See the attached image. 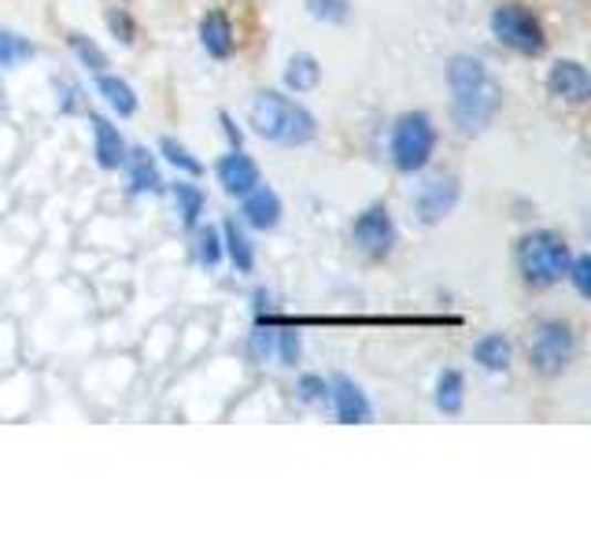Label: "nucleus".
<instances>
[{
  "label": "nucleus",
  "mask_w": 591,
  "mask_h": 554,
  "mask_svg": "<svg viewBox=\"0 0 591 554\" xmlns=\"http://www.w3.org/2000/svg\"><path fill=\"white\" fill-rule=\"evenodd\" d=\"M222 126H226V137H229V141H234V144H237V148H240V130L234 126V119H229V115H226V111H222Z\"/></svg>",
  "instance_id": "obj_32"
},
{
  "label": "nucleus",
  "mask_w": 591,
  "mask_h": 554,
  "mask_svg": "<svg viewBox=\"0 0 591 554\" xmlns=\"http://www.w3.org/2000/svg\"><path fill=\"white\" fill-rule=\"evenodd\" d=\"M196 259H200L204 266H215L218 259H222V237H218L215 226L196 229Z\"/></svg>",
  "instance_id": "obj_23"
},
{
  "label": "nucleus",
  "mask_w": 591,
  "mask_h": 554,
  "mask_svg": "<svg viewBox=\"0 0 591 554\" xmlns=\"http://www.w3.org/2000/svg\"><path fill=\"white\" fill-rule=\"evenodd\" d=\"M200 41L207 55H215V60H229L234 55V22H229L226 11H207V16L200 19Z\"/></svg>",
  "instance_id": "obj_13"
},
{
  "label": "nucleus",
  "mask_w": 591,
  "mask_h": 554,
  "mask_svg": "<svg viewBox=\"0 0 591 554\" xmlns=\"http://www.w3.org/2000/svg\"><path fill=\"white\" fill-rule=\"evenodd\" d=\"M245 218L256 229H273V226H278V222H281V199H278V193H273V188H267V185L251 188V193L245 196Z\"/></svg>",
  "instance_id": "obj_14"
},
{
  "label": "nucleus",
  "mask_w": 591,
  "mask_h": 554,
  "mask_svg": "<svg viewBox=\"0 0 591 554\" xmlns=\"http://www.w3.org/2000/svg\"><path fill=\"white\" fill-rule=\"evenodd\" d=\"M63 93H68V96H63L60 100V111H82V89L79 85H68V82H63Z\"/></svg>",
  "instance_id": "obj_31"
},
{
  "label": "nucleus",
  "mask_w": 591,
  "mask_h": 554,
  "mask_svg": "<svg viewBox=\"0 0 591 554\" xmlns=\"http://www.w3.org/2000/svg\"><path fill=\"white\" fill-rule=\"evenodd\" d=\"M330 399H333L336 421H344V425H363V421H370V399L363 388L355 381H348V377H336L330 388Z\"/></svg>",
  "instance_id": "obj_10"
},
{
  "label": "nucleus",
  "mask_w": 591,
  "mask_h": 554,
  "mask_svg": "<svg viewBox=\"0 0 591 554\" xmlns=\"http://www.w3.org/2000/svg\"><path fill=\"white\" fill-rule=\"evenodd\" d=\"M436 148V126L425 111H407L396 130H392V163L400 166L403 174L422 171L425 163L433 160Z\"/></svg>",
  "instance_id": "obj_4"
},
{
  "label": "nucleus",
  "mask_w": 591,
  "mask_h": 554,
  "mask_svg": "<svg viewBox=\"0 0 591 554\" xmlns=\"http://www.w3.org/2000/svg\"><path fill=\"white\" fill-rule=\"evenodd\" d=\"M0 111H4V100H0Z\"/></svg>",
  "instance_id": "obj_33"
},
{
  "label": "nucleus",
  "mask_w": 591,
  "mask_h": 554,
  "mask_svg": "<svg viewBox=\"0 0 591 554\" xmlns=\"http://www.w3.org/2000/svg\"><path fill=\"white\" fill-rule=\"evenodd\" d=\"M71 49H74V55H79V60L90 66V71H96V74H101L104 66H107V55L96 49L93 41H85L82 33H71Z\"/></svg>",
  "instance_id": "obj_24"
},
{
  "label": "nucleus",
  "mask_w": 591,
  "mask_h": 554,
  "mask_svg": "<svg viewBox=\"0 0 591 554\" xmlns=\"http://www.w3.org/2000/svg\"><path fill=\"white\" fill-rule=\"evenodd\" d=\"M463 392H466L463 373L444 370L440 381H436V407H440L444 414H458V410H463Z\"/></svg>",
  "instance_id": "obj_20"
},
{
  "label": "nucleus",
  "mask_w": 591,
  "mask_h": 554,
  "mask_svg": "<svg viewBox=\"0 0 591 554\" xmlns=\"http://www.w3.org/2000/svg\"><path fill=\"white\" fill-rule=\"evenodd\" d=\"M447 85H452V107L458 126L466 133L485 130L502 104V89L496 78L488 74V66L474 60V55H455L447 66Z\"/></svg>",
  "instance_id": "obj_1"
},
{
  "label": "nucleus",
  "mask_w": 591,
  "mask_h": 554,
  "mask_svg": "<svg viewBox=\"0 0 591 554\" xmlns=\"http://www.w3.org/2000/svg\"><path fill=\"white\" fill-rule=\"evenodd\" d=\"M174 204H178V215H182V222L189 229L196 226V222H200V215H204V193L196 185H189V182L174 185Z\"/></svg>",
  "instance_id": "obj_21"
},
{
  "label": "nucleus",
  "mask_w": 591,
  "mask_h": 554,
  "mask_svg": "<svg viewBox=\"0 0 591 554\" xmlns=\"http://www.w3.org/2000/svg\"><path fill=\"white\" fill-rule=\"evenodd\" d=\"M278 343H281V362H284V366H296V362H300V337H296L292 329H281V332H278Z\"/></svg>",
  "instance_id": "obj_30"
},
{
  "label": "nucleus",
  "mask_w": 591,
  "mask_h": 554,
  "mask_svg": "<svg viewBox=\"0 0 591 554\" xmlns=\"http://www.w3.org/2000/svg\"><path fill=\"white\" fill-rule=\"evenodd\" d=\"M319 82H322V66L314 55H292L289 66H284V85H289L292 93H311Z\"/></svg>",
  "instance_id": "obj_16"
},
{
  "label": "nucleus",
  "mask_w": 591,
  "mask_h": 554,
  "mask_svg": "<svg viewBox=\"0 0 591 554\" xmlns=\"http://www.w3.org/2000/svg\"><path fill=\"white\" fill-rule=\"evenodd\" d=\"M569 244L551 229H536L529 237H521L518 244V270L525 277V285L532 288H551L569 274Z\"/></svg>",
  "instance_id": "obj_3"
},
{
  "label": "nucleus",
  "mask_w": 591,
  "mask_h": 554,
  "mask_svg": "<svg viewBox=\"0 0 591 554\" xmlns=\"http://www.w3.org/2000/svg\"><path fill=\"white\" fill-rule=\"evenodd\" d=\"M455 199H458L455 177H433V182L418 193V218L433 226V222H440V218L452 215Z\"/></svg>",
  "instance_id": "obj_11"
},
{
  "label": "nucleus",
  "mask_w": 591,
  "mask_h": 554,
  "mask_svg": "<svg viewBox=\"0 0 591 554\" xmlns=\"http://www.w3.org/2000/svg\"><path fill=\"white\" fill-rule=\"evenodd\" d=\"M96 89H101L104 100L118 111V115H134V111H137L134 89H129V85L123 82V78H115V74H104V71H101V78H96Z\"/></svg>",
  "instance_id": "obj_18"
},
{
  "label": "nucleus",
  "mask_w": 591,
  "mask_h": 554,
  "mask_svg": "<svg viewBox=\"0 0 591 554\" xmlns=\"http://www.w3.org/2000/svg\"><path fill=\"white\" fill-rule=\"evenodd\" d=\"M588 274H591V259H588V255H577V259L573 263H569V274L566 277H573V285H577V293L580 296H588Z\"/></svg>",
  "instance_id": "obj_29"
},
{
  "label": "nucleus",
  "mask_w": 591,
  "mask_h": 554,
  "mask_svg": "<svg viewBox=\"0 0 591 554\" xmlns=\"http://www.w3.org/2000/svg\"><path fill=\"white\" fill-rule=\"evenodd\" d=\"M34 55V44L15 38L12 30H0V66H12L19 60H30Z\"/></svg>",
  "instance_id": "obj_22"
},
{
  "label": "nucleus",
  "mask_w": 591,
  "mask_h": 554,
  "mask_svg": "<svg viewBox=\"0 0 591 554\" xmlns=\"http://www.w3.org/2000/svg\"><path fill=\"white\" fill-rule=\"evenodd\" d=\"M311 16L325 19V22H344L348 19V4L344 0H308Z\"/></svg>",
  "instance_id": "obj_27"
},
{
  "label": "nucleus",
  "mask_w": 591,
  "mask_h": 554,
  "mask_svg": "<svg viewBox=\"0 0 591 554\" xmlns=\"http://www.w3.org/2000/svg\"><path fill=\"white\" fill-rule=\"evenodd\" d=\"M126 163H129V185H134V193H159L163 177L148 152H126Z\"/></svg>",
  "instance_id": "obj_15"
},
{
  "label": "nucleus",
  "mask_w": 591,
  "mask_h": 554,
  "mask_svg": "<svg viewBox=\"0 0 591 554\" xmlns=\"http://www.w3.org/2000/svg\"><path fill=\"white\" fill-rule=\"evenodd\" d=\"M107 27H112L115 38L126 41V44L134 41V33H137V30H134V19H129L123 8H112V11H107Z\"/></svg>",
  "instance_id": "obj_28"
},
{
  "label": "nucleus",
  "mask_w": 591,
  "mask_h": 554,
  "mask_svg": "<svg viewBox=\"0 0 591 554\" xmlns=\"http://www.w3.org/2000/svg\"><path fill=\"white\" fill-rule=\"evenodd\" d=\"M300 399L303 403H325V399H330V384H325L319 373H303L300 377Z\"/></svg>",
  "instance_id": "obj_26"
},
{
  "label": "nucleus",
  "mask_w": 591,
  "mask_h": 554,
  "mask_svg": "<svg viewBox=\"0 0 591 554\" xmlns=\"http://www.w3.org/2000/svg\"><path fill=\"white\" fill-rule=\"evenodd\" d=\"M491 33H496L499 44L521 52V55H540L547 49L543 27L532 11H525L521 4H499L491 11Z\"/></svg>",
  "instance_id": "obj_5"
},
{
  "label": "nucleus",
  "mask_w": 591,
  "mask_h": 554,
  "mask_svg": "<svg viewBox=\"0 0 591 554\" xmlns=\"http://www.w3.org/2000/svg\"><path fill=\"white\" fill-rule=\"evenodd\" d=\"M215 174H218V185H222L229 196H248L251 188L259 185V166H256V160H248L245 152L222 155L215 166Z\"/></svg>",
  "instance_id": "obj_9"
},
{
  "label": "nucleus",
  "mask_w": 591,
  "mask_h": 554,
  "mask_svg": "<svg viewBox=\"0 0 591 554\" xmlns=\"http://www.w3.org/2000/svg\"><path fill=\"white\" fill-rule=\"evenodd\" d=\"M547 89H551V96L566 100V104H584L591 96V78L577 60H558L551 74H547Z\"/></svg>",
  "instance_id": "obj_8"
},
{
  "label": "nucleus",
  "mask_w": 591,
  "mask_h": 554,
  "mask_svg": "<svg viewBox=\"0 0 591 554\" xmlns=\"http://www.w3.org/2000/svg\"><path fill=\"white\" fill-rule=\"evenodd\" d=\"M573 329L566 326V321H540L536 332L529 337V362L536 373L543 377H558L566 370L569 362H573Z\"/></svg>",
  "instance_id": "obj_6"
},
{
  "label": "nucleus",
  "mask_w": 591,
  "mask_h": 554,
  "mask_svg": "<svg viewBox=\"0 0 591 554\" xmlns=\"http://www.w3.org/2000/svg\"><path fill=\"white\" fill-rule=\"evenodd\" d=\"M248 119L259 137L278 144H308L314 137V130H319L308 107H300L296 100L281 93H259Z\"/></svg>",
  "instance_id": "obj_2"
},
{
  "label": "nucleus",
  "mask_w": 591,
  "mask_h": 554,
  "mask_svg": "<svg viewBox=\"0 0 591 554\" xmlns=\"http://www.w3.org/2000/svg\"><path fill=\"white\" fill-rule=\"evenodd\" d=\"M93 122V155H96V163L104 166V171H118V166L126 163V141L118 137V130L107 122L104 115H90Z\"/></svg>",
  "instance_id": "obj_12"
},
{
  "label": "nucleus",
  "mask_w": 591,
  "mask_h": 554,
  "mask_svg": "<svg viewBox=\"0 0 591 554\" xmlns=\"http://www.w3.org/2000/svg\"><path fill=\"white\" fill-rule=\"evenodd\" d=\"M352 240H355L359 252L370 255V259H385V255L392 252V244H396V226H392V215L385 207H370L366 215L355 218Z\"/></svg>",
  "instance_id": "obj_7"
},
{
  "label": "nucleus",
  "mask_w": 591,
  "mask_h": 554,
  "mask_svg": "<svg viewBox=\"0 0 591 554\" xmlns=\"http://www.w3.org/2000/svg\"><path fill=\"white\" fill-rule=\"evenodd\" d=\"M222 233H226V252H229V259H234V266L240 274H251V266H256V252H251V244H248L245 233H240V226L234 218H226Z\"/></svg>",
  "instance_id": "obj_19"
},
{
  "label": "nucleus",
  "mask_w": 591,
  "mask_h": 554,
  "mask_svg": "<svg viewBox=\"0 0 591 554\" xmlns=\"http://www.w3.org/2000/svg\"><path fill=\"white\" fill-rule=\"evenodd\" d=\"M159 148H163V155H167V160H170L174 166H182L185 174H200V171H204V166H200V160H193V155H189V148H182V144L174 141V137H163V144H159Z\"/></svg>",
  "instance_id": "obj_25"
},
{
  "label": "nucleus",
  "mask_w": 591,
  "mask_h": 554,
  "mask_svg": "<svg viewBox=\"0 0 591 554\" xmlns=\"http://www.w3.org/2000/svg\"><path fill=\"white\" fill-rule=\"evenodd\" d=\"M474 359H477V366H485V370H491V373L507 370L510 366V340L502 337V332H491V337L477 340Z\"/></svg>",
  "instance_id": "obj_17"
}]
</instances>
